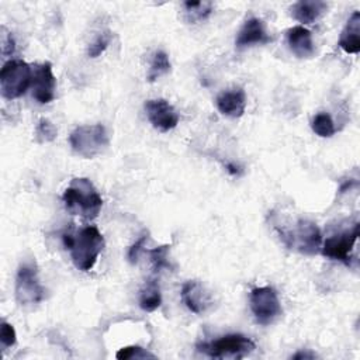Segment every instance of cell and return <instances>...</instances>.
<instances>
[{
  "label": "cell",
  "mask_w": 360,
  "mask_h": 360,
  "mask_svg": "<svg viewBox=\"0 0 360 360\" xmlns=\"http://www.w3.org/2000/svg\"><path fill=\"white\" fill-rule=\"evenodd\" d=\"M62 239L75 267L82 271H89L96 264L104 248V238L93 225L84 226L76 233L65 232Z\"/></svg>",
  "instance_id": "cell-1"
},
{
  "label": "cell",
  "mask_w": 360,
  "mask_h": 360,
  "mask_svg": "<svg viewBox=\"0 0 360 360\" xmlns=\"http://www.w3.org/2000/svg\"><path fill=\"white\" fill-rule=\"evenodd\" d=\"M62 201L72 215L96 218L103 207V198L89 179L76 177L65 188Z\"/></svg>",
  "instance_id": "cell-2"
},
{
  "label": "cell",
  "mask_w": 360,
  "mask_h": 360,
  "mask_svg": "<svg viewBox=\"0 0 360 360\" xmlns=\"http://www.w3.org/2000/svg\"><path fill=\"white\" fill-rule=\"evenodd\" d=\"M278 233L283 242L302 255H316L321 252L322 233L315 222L298 218L290 226H278Z\"/></svg>",
  "instance_id": "cell-3"
},
{
  "label": "cell",
  "mask_w": 360,
  "mask_h": 360,
  "mask_svg": "<svg viewBox=\"0 0 360 360\" xmlns=\"http://www.w3.org/2000/svg\"><path fill=\"white\" fill-rule=\"evenodd\" d=\"M108 135L101 124L80 125L75 128L69 136L73 152L84 159L100 155L108 146Z\"/></svg>",
  "instance_id": "cell-4"
},
{
  "label": "cell",
  "mask_w": 360,
  "mask_h": 360,
  "mask_svg": "<svg viewBox=\"0 0 360 360\" xmlns=\"http://www.w3.org/2000/svg\"><path fill=\"white\" fill-rule=\"evenodd\" d=\"M256 349L252 339L240 333H232L221 336L211 342H204L197 345V350L215 359H242L250 354Z\"/></svg>",
  "instance_id": "cell-5"
},
{
  "label": "cell",
  "mask_w": 360,
  "mask_h": 360,
  "mask_svg": "<svg viewBox=\"0 0 360 360\" xmlns=\"http://www.w3.org/2000/svg\"><path fill=\"white\" fill-rule=\"evenodd\" d=\"M32 82V69L24 60H8L0 70V90L7 100L25 94Z\"/></svg>",
  "instance_id": "cell-6"
},
{
  "label": "cell",
  "mask_w": 360,
  "mask_h": 360,
  "mask_svg": "<svg viewBox=\"0 0 360 360\" xmlns=\"http://www.w3.org/2000/svg\"><path fill=\"white\" fill-rule=\"evenodd\" d=\"M359 221H354L352 226L332 232L322 240L321 253L332 260H339L346 264L352 260V252L359 236Z\"/></svg>",
  "instance_id": "cell-7"
},
{
  "label": "cell",
  "mask_w": 360,
  "mask_h": 360,
  "mask_svg": "<svg viewBox=\"0 0 360 360\" xmlns=\"http://www.w3.org/2000/svg\"><path fill=\"white\" fill-rule=\"evenodd\" d=\"M45 297V290L39 283L38 271L34 264H20L15 276V298L22 307L39 304Z\"/></svg>",
  "instance_id": "cell-8"
},
{
  "label": "cell",
  "mask_w": 360,
  "mask_h": 360,
  "mask_svg": "<svg viewBox=\"0 0 360 360\" xmlns=\"http://www.w3.org/2000/svg\"><path fill=\"white\" fill-rule=\"evenodd\" d=\"M249 305L255 319L260 325L273 323L281 314V304L273 287H256L250 291Z\"/></svg>",
  "instance_id": "cell-9"
},
{
  "label": "cell",
  "mask_w": 360,
  "mask_h": 360,
  "mask_svg": "<svg viewBox=\"0 0 360 360\" xmlns=\"http://www.w3.org/2000/svg\"><path fill=\"white\" fill-rule=\"evenodd\" d=\"M32 97L39 104H48L55 98L56 79L52 72V65L49 62L35 63L32 69Z\"/></svg>",
  "instance_id": "cell-10"
},
{
  "label": "cell",
  "mask_w": 360,
  "mask_h": 360,
  "mask_svg": "<svg viewBox=\"0 0 360 360\" xmlns=\"http://www.w3.org/2000/svg\"><path fill=\"white\" fill-rule=\"evenodd\" d=\"M145 111L152 127L162 132L176 128L180 120L176 108L165 98L148 100L145 103Z\"/></svg>",
  "instance_id": "cell-11"
},
{
  "label": "cell",
  "mask_w": 360,
  "mask_h": 360,
  "mask_svg": "<svg viewBox=\"0 0 360 360\" xmlns=\"http://www.w3.org/2000/svg\"><path fill=\"white\" fill-rule=\"evenodd\" d=\"M180 297L183 304L197 315L204 314L212 304L210 292L201 283L195 280H188L181 285Z\"/></svg>",
  "instance_id": "cell-12"
},
{
  "label": "cell",
  "mask_w": 360,
  "mask_h": 360,
  "mask_svg": "<svg viewBox=\"0 0 360 360\" xmlns=\"http://www.w3.org/2000/svg\"><path fill=\"white\" fill-rule=\"evenodd\" d=\"M271 42V37L267 34L264 22L257 17L248 18L239 30L235 45L236 48H246L252 45H263Z\"/></svg>",
  "instance_id": "cell-13"
},
{
  "label": "cell",
  "mask_w": 360,
  "mask_h": 360,
  "mask_svg": "<svg viewBox=\"0 0 360 360\" xmlns=\"http://www.w3.org/2000/svg\"><path fill=\"white\" fill-rule=\"evenodd\" d=\"M287 44L290 51L300 59L312 58L315 53L312 34L302 25L291 27L287 31Z\"/></svg>",
  "instance_id": "cell-14"
},
{
  "label": "cell",
  "mask_w": 360,
  "mask_h": 360,
  "mask_svg": "<svg viewBox=\"0 0 360 360\" xmlns=\"http://www.w3.org/2000/svg\"><path fill=\"white\" fill-rule=\"evenodd\" d=\"M218 111L231 118L242 117L246 108V94L240 87H235L226 91H222L215 100Z\"/></svg>",
  "instance_id": "cell-15"
},
{
  "label": "cell",
  "mask_w": 360,
  "mask_h": 360,
  "mask_svg": "<svg viewBox=\"0 0 360 360\" xmlns=\"http://www.w3.org/2000/svg\"><path fill=\"white\" fill-rule=\"evenodd\" d=\"M338 45L346 53H359L360 52V13L353 11L349 17Z\"/></svg>",
  "instance_id": "cell-16"
},
{
  "label": "cell",
  "mask_w": 360,
  "mask_h": 360,
  "mask_svg": "<svg viewBox=\"0 0 360 360\" xmlns=\"http://www.w3.org/2000/svg\"><path fill=\"white\" fill-rule=\"evenodd\" d=\"M328 4L321 0H300L291 7L292 17L302 24L315 22L325 11Z\"/></svg>",
  "instance_id": "cell-17"
},
{
  "label": "cell",
  "mask_w": 360,
  "mask_h": 360,
  "mask_svg": "<svg viewBox=\"0 0 360 360\" xmlns=\"http://www.w3.org/2000/svg\"><path fill=\"white\" fill-rule=\"evenodd\" d=\"M160 302L162 294L159 284L156 283V280L146 281L139 291V307L146 312H152L160 307Z\"/></svg>",
  "instance_id": "cell-18"
},
{
  "label": "cell",
  "mask_w": 360,
  "mask_h": 360,
  "mask_svg": "<svg viewBox=\"0 0 360 360\" xmlns=\"http://www.w3.org/2000/svg\"><path fill=\"white\" fill-rule=\"evenodd\" d=\"M184 11L190 22L202 21L212 13L211 1H184Z\"/></svg>",
  "instance_id": "cell-19"
},
{
  "label": "cell",
  "mask_w": 360,
  "mask_h": 360,
  "mask_svg": "<svg viewBox=\"0 0 360 360\" xmlns=\"http://www.w3.org/2000/svg\"><path fill=\"white\" fill-rule=\"evenodd\" d=\"M170 70V60L165 51H158L153 53L149 73H148V82H155L160 76L166 75Z\"/></svg>",
  "instance_id": "cell-20"
},
{
  "label": "cell",
  "mask_w": 360,
  "mask_h": 360,
  "mask_svg": "<svg viewBox=\"0 0 360 360\" xmlns=\"http://www.w3.org/2000/svg\"><path fill=\"white\" fill-rule=\"evenodd\" d=\"M311 128L322 138H330L335 134V124L328 112H318L311 122Z\"/></svg>",
  "instance_id": "cell-21"
},
{
  "label": "cell",
  "mask_w": 360,
  "mask_h": 360,
  "mask_svg": "<svg viewBox=\"0 0 360 360\" xmlns=\"http://www.w3.org/2000/svg\"><path fill=\"white\" fill-rule=\"evenodd\" d=\"M169 250H170V245H162V246L153 248L146 252L155 273H159L162 269H167L170 266L169 264Z\"/></svg>",
  "instance_id": "cell-22"
},
{
  "label": "cell",
  "mask_w": 360,
  "mask_h": 360,
  "mask_svg": "<svg viewBox=\"0 0 360 360\" xmlns=\"http://www.w3.org/2000/svg\"><path fill=\"white\" fill-rule=\"evenodd\" d=\"M58 135L56 127L46 118H41L35 128V141L38 143H46L52 142Z\"/></svg>",
  "instance_id": "cell-23"
},
{
  "label": "cell",
  "mask_w": 360,
  "mask_h": 360,
  "mask_svg": "<svg viewBox=\"0 0 360 360\" xmlns=\"http://www.w3.org/2000/svg\"><path fill=\"white\" fill-rule=\"evenodd\" d=\"M118 360H128V359H155L153 353H149L146 349L141 346H125L115 353Z\"/></svg>",
  "instance_id": "cell-24"
},
{
  "label": "cell",
  "mask_w": 360,
  "mask_h": 360,
  "mask_svg": "<svg viewBox=\"0 0 360 360\" xmlns=\"http://www.w3.org/2000/svg\"><path fill=\"white\" fill-rule=\"evenodd\" d=\"M110 41H111V34H110V31H105V32L100 34V35L89 45L87 55H89L90 58H97V56H100V55L107 49V46L110 45Z\"/></svg>",
  "instance_id": "cell-25"
},
{
  "label": "cell",
  "mask_w": 360,
  "mask_h": 360,
  "mask_svg": "<svg viewBox=\"0 0 360 360\" xmlns=\"http://www.w3.org/2000/svg\"><path fill=\"white\" fill-rule=\"evenodd\" d=\"M15 340H17V336H15V330H14L13 325L3 321L0 325V342H1L3 349L14 346Z\"/></svg>",
  "instance_id": "cell-26"
},
{
  "label": "cell",
  "mask_w": 360,
  "mask_h": 360,
  "mask_svg": "<svg viewBox=\"0 0 360 360\" xmlns=\"http://www.w3.org/2000/svg\"><path fill=\"white\" fill-rule=\"evenodd\" d=\"M148 239V235H142L134 245L129 246L128 249V253H127V259L129 263H136L138 262V257L139 255L143 252V245Z\"/></svg>",
  "instance_id": "cell-27"
},
{
  "label": "cell",
  "mask_w": 360,
  "mask_h": 360,
  "mask_svg": "<svg viewBox=\"0 0 360 360\" xmlns=\"http://www.w3.org/2000/svg\"><path fill=\"white\" fill-rule=\"evenodd\" d=\"M14 49H15V44L11 34L6 30V27H1V55L10 56L13 55Z\"/></svg>",
  "instance_id": "cell-28"
},
{
  "label": "cell",
  "mask_w": 360,
  "mask_h": 360,
  "mask_svg": "<svg viewBox=\"0 0 360 360\" xmlns=\"http://www.w3.org/2000/svg\"><path fill=\"white\" fill-rule=\"evenodd\" d=\"M315 354L314 353H307V352H298L292 356L294 360H301V359H314Z\"/></svg>",
  "instance_id": "cell-29"
}]
</instances>
